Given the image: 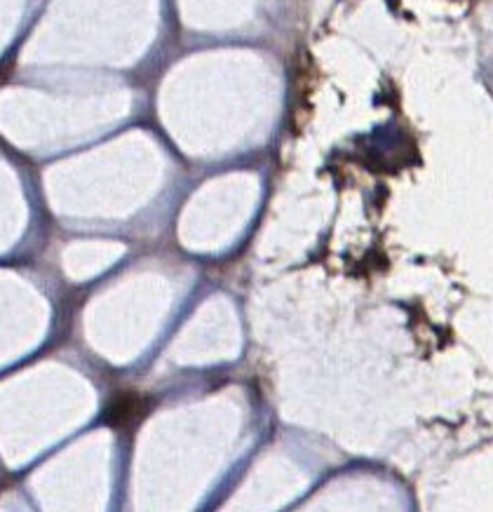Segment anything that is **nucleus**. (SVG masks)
Returning <instances> with one entry per match:
<instances>
[{"label":"nucleus","instance_id":"nucleus-1","mask_svg":"<svg viewBox=\"0 0 493 512\" xmlns=\"http://www.w3.org/2000/svg\"><path fill=\"white\" fill-rule=\"evenodd\" d=\"M144 412V400L132 393H125L108 404V421L113 426H127V423L137 421Z\"/></svg>","mask_w":493,"mask_h":512}]
</instances>
